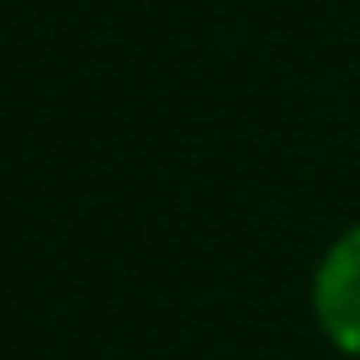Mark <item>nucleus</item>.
<instances>
[{
    "label": "nucleus",
    "mask_w": 360,
    "mask_h": 360,
    "mask_svg": "<svg viewBox=\"0 0 360 360\" xmlns=\"http://www.w3.org/2000/svg\"><path fill=\"white\" fill-rule=\"evenodd\" d=\"M313 318L334 349L360 360V223L323 249L313 270Z\"/></svg>",
    "instance_id": "nucleus-1"
}]
</instances>
